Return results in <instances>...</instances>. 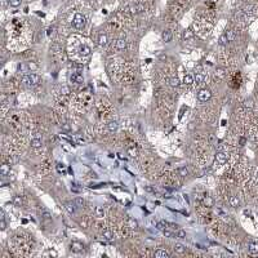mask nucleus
I'll use <instances>...</instances> for the list:
<instances>
[{
	"mask_svg": "<svg viewBox=\"0 0 258 258\" xmlns=\"http://www.w3.org/2000/svg\"><path fill=\"white\" fill-rule=\"evenodd\" d=\"M72 25H74L75 28L77 30H81L85 26V17L81 14V13H76L74 15V19H72Z\"/></svg>",
	"mask_w": 258,
	"mask_h": 258,
	"instance_id": "obj_1",
	"label": "nucleus"
},
{
	"mask_svg": "<svg viewBox=\"0 0 258 258\" xmlns=\"http://www.w3.org/2000/svg\"><path fill=\"white\" fill-rule=\"evenodd\" d=\"M210 97H212V92L209 89H200L198 93V98H199V101H201V102L209 101Z\"/></svg>",
	"mask_w": 258,
	"mask_h": 258,
	"instance_id": "obj_2",
	"label": "nucleus"
},
{
	"mask_svg": "<svg viewBox=\"0 0 258 258\" xmlns=\"http://www.w3.org/2000/svg\"><path fill=\"white\" fill-rule=\"evenodd\" d=\"M227 154L226 152H223V151H219V152H217L216 154V161L218 163V164H224V163L227 161Z\"/></svg>",
	"mask_w": 258,
	"mask_h": 258,
	"instance_id": "obj_3",
	"label": "nucleus"
},
{
	"mask_svg": "<svg viewBox=\"0 0 258 258\" xmlns=\"http://www.w3.org/2000/svg\"><path fill=\"white\" fill-rule=\"evenodd\" d=\"M248 250L252 254H258V241H249L248 243Z\"/></svg>",
	"mask_w": 258,
	"mask_h": 258,
	"instance_id": "obj_4",
	"label": "nucleus"
},
{
	"mask_svg": "<svg viewBox=\"0 0 258 258\" xmlns=\"http://www.w3.org/2000/svg\"><path fill=\"white\" fill-rule=\"evenodd\" d=\"M98 44H99L101 46H106L108 44V36L106 35V34H101V35L98 36Z\"/></svg>",
	"mask_w": 258,
	"mask_h": 258,
	"instance_id": "obj_5",
	"label": "nucleus"
},
{
	"mask_svg": "<svg viewBox=\"0 0 258 258\" xmlns=\"http://www.w3.org/2000/svg\"><path fill=\"white\" fill-rule=\"evenodd\" d=\"M79 52H80V54H81V56H84V57L90 56V48H89V46H88V45H85V44L80 45Z\"/></svg>",
	"mask_w": 258,
	"mask_h": 258,
	"instance_id": "obj_6",
	"label": "nucleus"
},
{
	"mask_svg": "<svg viewBox=\"0 0 258 258\" xmlns=\"http://www.w3.org/2000/svg\"><path fill=\"white\" fill-rule=\"evenodd\" d=\"M115 46H116V49H119V50H124V49L126 48L125 39H118L116 43H115Z\"/></svg>",
	"mask_w": 258,
	"mask_h": 258,
	"instance_id": "obj_7",
	"label": "nucleus"
},
{
	"mask_svg": "<svg viewBox=\"0 0 258 258\" xmlns=\"http://www.w3.org/2000/svg\"><path fill=\"white\" fill-rule=\"evenodd\" d=\"M28 76H30L31 87H35V85H38L39 83H40V77H39V75H36V74H30Z\"/></svg>",
	"mask_w": 258,
	"mask_h": 258,
	"instance_id": "obj_8",
	"label": "nucleus"
},
{
	"mask_svg": "<svg viewBox=\"0 0 258 258\" xmlns=\"http://www.w3.org/2000/svg\"><path fill=\"white\" fill-rule=\"evenodd\" d=\"M64 208H66V210L69 212L70 214H75V212H76V204L75 203H66L64 204Z\"/></svg>",
	"mask_w": 258,
	"mask_h": 258,
	"instance_id": "obj_9",
	"label": "nucleus"
},
{
	"mask_svg": "<svg viewBox=\"0 0 258 258\" xmlns=\"http://www.w3.org/2000/svg\"><path fill=\"white\" fill-rule=\"evenodd\" d=\"M155 257L156 258H169L170 254L167 252V250H163V249H159L155 252Z\"/></svg>",
	"mask_w": 258,
	"mask_h": 258,
	"instance_id": "obj_10",
	"label": "nucleus"
},
{
	"mask_svg": "<svg viewBox=\"0 0 258 258\" xmlns=\"http://www.w3.org/2000/svg\"><path fill=\"white\" fill-rule=\"evenodd\" d=\"M83 248H84V245H83L81 243H79V241H72L71 243V249L74 250V252H81Z\"/></svg>",
	"mask_w": 258,
	"mask_h": 258,
	"instance_id": "obj_11",
	"label": "nucleus"
},
{
	"mask_svg": "<svg viewBox=\"0 0 258 258\" xmlns=\"http://www.w3.org/2000/svg\"><path fill=\"white\" fill-rule=\"evenodd\" d=\"M71 81H74V83H76V84H81V83H84V77H83V75H80V74H74L71 76Z\"/></svg>",
	"mask_w": 258,
	"mask_h": 258,
	"instance_id": "obj_12",
	"label": "nucleus"
},
{
	"mask_svg": "<svg viewBox=\"0 0 258 258\" xmlns=\"http://www.w3.org/2000/svg\"><path fill=\"white\" fill-rule=\"evenodd\" d=\"M161 39L164 43H170V41H172V34H170V31H163Z\"/></svg>",
	"mask_w": 258,
	"mask_h": 258,
	"instance_id": "obj_13",
	"label": "nucleus"
},
{
	"mask_svg": "<svg viewBox=\"0 0 258 258\" xmlns=\"http://www.w3.org/2000/svg\"><path fill=\"white\" fill-rule=\"evenodd\" d=\"M226 69H223V67H217L216 70V76L219 77V79H224V76H226Z\"/></svg>",
	"mask_w": 258,
	"mask_h": 258,
	"instance_id": "obj_14",
	"label": "nucleus"
},
{
	"mask_svg": "<svg viewBox=\"0 0 258 258\" xmlns=\"http://www.w3.org/2000/svg\"><path fill=\"white\" fill-rule=\"evenodd\" d=\"M230 205H231L232 208H237V206L240 205V199L237 198L236 195L231 196V199H230Z\"/></svg>",
	"mask_w": 258,
	"mask_h": 258,
	"instance_id": "obj_15",
	"label": "nucleus"
},
{
	"mask_svg": "<svg viewBox=\"0 0 258 258\" xmlns=\"http://www.w3.org/2000/svg\"><path fill=\"white\" fill-rule=\"evenodd\" d=\"M118 128H119V124H118V121H108L107 123V129L110 132H116L118 130Z\"/></svg>",
	"mask_w": 258,
	"mask_h": 258,
	"instance_id": "obj_16",
	"label": "nucleus"
},
{
	"mask_svg": "<svg viewBox=\"0 0 258 258\" xmlns=\"http://www.w3.org/2000/svg\"><path fill=\"white\" fill-rule=\"evenodd\" d=\"M224 35H226L228 41H234L235 39H236V32H235L234 30H227L226 32H224Z\"/></svg>",
	"mask_w": 258,
	"mask_h": 258,
	"instance_id": "obj_17",
	"label": "nucleus"
},
{
	"mask_svg": "<svg viewBox=\"0 0 258 258\" xmlns=\"http://www.w3.org/2000/svg\"><path fill=\"white\" fill-rule=\"evenodd\" d=\"M0 173H1V175H8L10 173V167L8 164H3L1 167H0Z\"/></svg>",
	"mask_w": 258,
	"mask_h": 258,
	"instance_id": "obj_18",
	"label": "nucleus"
},
{
	"mask_svg": "<svg viewBox=\"0 0 258 258\" xmlns=\"http://www.w3.org/2000/svg\"><path fill=\"white\" fill-rule=\"evenodd\" d=\"M41 144H43V142H41L40 138L31 139V147H32V148H39V147H41Z\"/></svg>",
	"mask_w": 258,
	"mask_h": 258,
	"instance_id": "obj_19",
	"label": "nucleus"
},
{
	"mask_svg": "<svg viewBox=\"0 0 258 258\" xmlns=\"http://www.w3.org/2000/svg\"><path fill=\"white\" fill-rule=\"evenodd\" d=\"M174 250H175V253H178V254H183V253L186 252V248H185V245L178 243V244L174 245Z\"/></svg>",
	"mask_w": 258,
	"mask_h": 258,
	"instance_id": "obj_20",
	"label": "nucleus"
},
{
	"mask_svg": "<svg viewBox=\"0 0 258 258\" xmlns=\"http://www.w3.org/2000/svg\"><path fill=\"white\" fill-rule=\"evenodd\" d=\"M126 223H128V227H129V228H132V230H136L137 227H138V222H137L134 218H129Z\"/></svg>",
	"mask_w": 258,
	"mask_h": 258,
	"instance_id": "obj_21",
	"label": "nucleus"
},
{
	"mask_svg": "<svg viewBox=\"0 0 258 258\" xmlns=\"http://www.w3.org/2000/svg\"><path fill=\"white\" fill-rule=\"evenodd\" d=\"M177 172H178V174H179L181 177H187V175H188V169H187L186 167H181V168H178Z\"/></svg>",
	"mask_w": 258,
	"mask_h": 258,
	"instance_id": "obj_22",
	"label": "nucleus"
},
{
	"mask_svg": "<svg viewBox=\"0 0 258 258\" xmlns=\"http://www.w3.org/2000/svg\"><path fill=\"white\" fill-rule=\"evenodd\" d=\"M203 204L205 206H213L214 201H213V199H212L210 196H205V198L203 199Z\"/></svg>",
	"mask_w": 258,
	"mask_h": 258,
	"instance_id": "obj_23",
	"label": "nucleus"
},
{
	"mask_svg": "<svg viewBox=\"0 0 258 258\" xmlns=\"http://www.w3.org/2000/svg\"><path fill=\"white\" fill-rule=\"evenodd\" d=\"M243 105H244V107H247V108H254V102H253V99H250V98H247Z\"/></svg>",
	"mask_w": 258,
	"mask_h": 258,
	"instance_id": "obj_24",
	"label": "nucleus"
},
{
	"mask_svg": "<svg viewBox=\"0 0 258 258\" xmlns=\"http://www.w3.org/2000/svg\"><path fill=\"white\" fill-rule=\"evenodd\" d=\"M22 203H23L22 198H21L19 195H15L14 198H13V204H14L15 206H21V205H22Z\"/></svg>",
	"mask_w": 258,
	"mask_h": 258,
	"instance_id": "obj_25",
	"label": "nucleus"
},
{
	"mask_svg": "<svg viewBox=\"0 0 258 258\" xmlns=\"http://www.w3.org/2000/svg\"><path fill=\"white\" fill-rule=\"evenodd\" d=\"M95 216L98 217V218H102L103 216H105V210H103V208H101V206H95Z\"/></svg>",
	"mask_w": 258,
	"mask_h": 258,
	"instance_id": "obj_26",
	"label": "nucleus"
},
{
	"mask_svg": "<svg viewBox=\"0 0 258 258\" xmlns=\"http://www.w3.org/2000/svg\"><path fill=\"white\" fill-rule=\"evenodd\" d=\"M169 85H170V87H173V88L178 87V85H179V80H178V77H170V79H169Z\"/></svg>",
	"mask_w": 258,
	"mask_h": 258,
	"instance_id": "obj_27",
	"label": "nucleus"
},
{
	"mask_svg": "<svg viewBox=\"0 0 258 258\" xmlns=\"http://www.w3.org/2000/svg\"><path fill=\"white\" fill-rule=\"evenodd\" d=\"M183 83L187 85H191L194 83V77L191 76V75H185V77H183Z\"/></svg>",
	"mask_w": 258,
	"mask_h": 258,
	"instance_id": "obj_28",
	"label": "nucleus"
},
{
	"mask_svg": "<svg viewBox=\"0 0 258 258\" xmlns=\"http://www.w3.org/2000/svg\"><path fill=\"white\" fill-rule=\"evenodd\" d=\"M194 80L196 81V84H201V83L204 81V76L201 74H196L195 77H194Z\"/></svg>",
	"mask_w": 258,
	"mask_h": 258,
	"instance_id": "obj_29",
	"label": "nucleus"
},
{
	"mask_svg": "<svg viewBox=\"0 0 258 258\" xmlns=\"http://www.w3.org/2000/svg\"><path fill=\"white\" fill-rule=\"evenodd\" d=\"M102 236L105 237L106 240H111V239H112V232L108 231V230H105V231H103V234H102Z\"/></svg>",
	"mask_w": 258,
	"mask_h": 258,
	"instance_id": "obj_30",
	"label": "nucleus"
},
{
	"mask_svg": "<svg viewBox=\"0 0 258 258\" xmlns=\"http://www.w3.org/2000/svg\"><path fill=\"white\" fill-rule=\"evenodd\" d=\"M21 3H22V0H9V5L13 8H17L21 5Z\"/></svg>",
	"mask_w": 258,
	"mask_h": 258,
	"instance_id": "obj_31",
	"label": "nucleus"
},
{
	"mask_svg": "<svg viewBox=\"0 0 258 258\" xmlns=\"http://www.w3.org/2000/svg\"><path fill=\"white\" fill-rule=\"evenodd\" d=\"M165 226H168V222L161 221V222H159V223L156 224V228L160 230V231H163V230H165Z\"/></svg>",
	"mask_w": 258,
	"mask_h": 258,
	"instance_id": "obj_32",
	"label": "nucleus"
},
{
	"mask_svg": "<svg viewBox=\"0 0 258 258\" xmlns=\"http://www.w3.org/2000/svg\"><path fill=\"white\" fill-rule=\"evenodd\" d=\"M218 43H219V45H224V44L228 43V40H227V38H226V35H224V34H223V35H221Z\"/></svg>",
	"mask_w": 258,
	"mask_h": 258,
	"instance_id": "obj_33",
	"label": "nucleus"
},
{
	"mask_svg": "<svg viewBox=\"0 0 258 258\" xmlns=\"http://www.w3.org/2000/svg\"><path fill=\"white\" fill-rule=\"evenodd\" d=\"M192 36H194V32L190 30V28H188V30H186L185 34H183V38H185V39H191Z\"/></svg>",
	"mask_w": 258,
	"mask_h": 258,
	"instance_id": "obj_34",
	"label": "nucleus"
},
{
	"mask_svg": "<svg viewBox=\"0 0 258 258\" xmlns=\"http://www.w3.org/2000/svg\"><path fill=\"white\" fill-rule=\"evenodd\" d=\"M22 83L25 85H30L31 87V83H30V76H28V75H25V76L22 77Z\"/></svg>",
	"mask_w": 258,
	"mask_h": 258,
	"instance_id": "obj_35",
	"label": "nucleus"
},
{
	"mask_svg": "<svg viewBox=\"0 0 258 258\" xmlns=\"http://www.w3.org/2000/svg\"><path fill=\"white\" fill-rule=\"evenodd\" d=\"M75 204H76V206H83V205H84V199L76 198V200H75Z\"/></svg>",
	"mask_w": 258,
	"mask_h": 258,
	"instance_id": "obj_36",
	"label": "nucleus"
},
{
	"mask_svg": "<svg viewBox=\"0 0 258 258\" xmlns=\"http://www.w3.org/2000/svg\"><path fill=\"white\" fill-rule=\"evenodd\" d=\"M177 237H181V239H183V237H186V232L183 231V230H177Z\"/></svg>",
	"mask_w": 258,
	"mask_h": 258,
	"instance_id": "obj_37",
	"label": "nucleus"
},
{
	"mask_svg": "<svg viewBox=\"0 0 258 258\" xmlns=\"http://www.w3.org/2000/svg\"><path fill=\"white\" fill-rule=\"evenodd\" d=\"M163 234H164V236H165V237H172V236H173V232H172V231H169V230H167V228L163 230Z\"/></svg>",
	"mask_w": 258,
	"mask_h": 258,
	"instance_id": "obj_38",
	"label": "nucleus"
},
{
	"mask_svg": "<svg viewBox=\"0 0 258 258\" xmlns=\"http://www.w3.org/2000/svg\"><path fill=\"white\" fill-rule=\"evenodd\" d=\"M252 9H254V7L253 5H247V7H244V13H248V12H252Z\"/></svg>",
	"mask_w": 258,
	"mask_h": 258,
	"instance_id": "obj_39",
	"label": "nucleus"
},
{
	"mask_svg": "<svg viewBox=\"0 0 258 258\" xmlns=\"http://www.w3.org/2000/svg\"><path fill=\"white\" fill-rule=\"evenodd\" d=\"M27 67H28V70H36V67H38V66H36V64L34 63V62H28V63H27Z\"/></svg>",
	"mask_w": 258,
	"mask_h": 258,
	"instance_id": "obj_40",
	"label": "nucleus"
},
{
	"mask_svg": "<svg viewBox=\"0 0 258 258\" xmlns=\"http://www.w3.org/2000/svg\"><path fill=\"white\" fill-rule=\"evenodd\" d=\"M128 154L130 155V156H136V155H137V150L136 148H129L128 150Z\"/></svg>",
	"mask_w": 258,
	"mask_h": 258,
	"instance_id": "obj_41",
	"label": "nucleus"
},
{
	"mask_svg": "<svg viewBox=\"0 0 258 258\" xmlns=\"http://www.w3.org/2000/svg\"><path fill=\"white\" fill-rule=\"evenodd\" d=\"M0 228L5 230L7 228V223H5V219H0Z\"/></svg>",
	"mask_w": 258,
	"mask_h": 258,
	"instance_id": "obj_42",
	"label": "nucleus"
},
{
	"mask_svg": "<svg viewBox=\"0 0 258 258\" xmlns=\"http://www.w3.org/2000/svg\"><path fill=\"white\" fill-rule=\"evenodd\" d=\"M48 254H49V255H52V257H57V255H58V253H57L56 250H49Z\"/></svg>",
	"mask_w": 258,
	"mask_h": 258,
	"instance_id": "obj_43",
	"label": "nucleus"
},
{
	"mask_svg": "<svg viewBox=\"0 0 258 258\" xmlns=\"http://www.w3.org/2000/svg\"><path fill=\"white\" fill-rule=\"evenodd\" d=\"M245 142H247V139H245L244 137H241V138H240V141H239L240 146H244V144H245Z\"/></svg>",
	"mask_w": 258,
	"mask_h": 258,
	"instance_id": "obj_44",
	"label": "nucleus"
},
{
	"mask_svg": "<svg viewBox=\"0 0 258 258\" xmlns=\"http://www.w3.org/2000/svg\"><path fill=\"white\" fill-rule=\"evenodd\" d=\"M62 92H63V94H69V88L63 87V88H62Z\"/></svg>",
	"mask_w": 258,
	"mask_h": 258,
	"instance_id": "obj_45",
	"label": "nucleus"
},
{
	"mask_svg": "<svg viewBox=\"0 0 258 258\" xmlns=\"http://www.w3.org/2000/svg\"><path fill=\"white\" fill-rule=\"evenodd\" d=\"M0 219H5V213H4V210L0 212Z\"/></svg>",
	"mask_w": 258,
	"mask_h": 258,
	"instance_id": "obj_46",
	"label": "nucleus"
},
{
	"mask_svg": "<svg viewBox=\"0 0 258 258\" xmlns=\"http://www.w3.org/2000/svg\"><path fill=\"white\" fill-rule=\"evenodd\" d=\"M160 59H167V56H160Z\"/></svg>",
	"mask_w": 258,
	"mask_h": 258,
	"instance_id": "obj_47",
	"label": "nucleus"
}]
</instances>
